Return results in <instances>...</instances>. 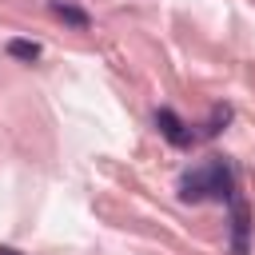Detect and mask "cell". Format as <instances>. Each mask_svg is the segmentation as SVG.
<instances>
[{"label":"cell","instance_id":"6da1fadb","mask_svg":"<svg viewBox=\"0 0 255 255\" xmlns=\"http://www.w3.org/2000/svg\"><path fill=\"white\" fill-rule=\"evenodd\" d=\"M183 199H203V195H223L231 199V175L223 163H207V167H195L183 175Z\"/></svg>","mask_w":255,"mask_h":255},{"label":"cell","instance_id":"7a4b0ae2","mask_svg":"<svg viewBox=\"0 0 255 255\" xmlns=\"http://www.w3.org/2000/svg\"><path fill=\"white\" fill-rule=\"evenodd\" d=\"M247 231H251L247 203L231 195V251H235V255H247Z\"/></svg>","mask_w":255,"mask_h":255},{"label":"cell","instance_id":"3957f363","mask_svg":"<svg viewBox=\"0 0 255 255\" xmlns=\"http://www.w3.org/2000/svg\"><path fill=\"white\" fill-rule=\"evenodd\" d=\"M155 124H159V131H163L171 143H179V147H183V143H191V131H183V124H179V116H175V112H167V108H163V112L155 116Z\"/></svg>","mask_w":255,"mask_h":255},{"label":"cell","instance_id":"277c9868","mask_svg":"<svg viewBox=\"0 0 255 255\" xmlns=\"http://www.w3.org/2000/svg\"><path fill=\"white\" fill-rule=\"evenodd\" d=\"M52 16H60V20L72 24V28H88V12H80V8L68 4V0H52Z\"/></svg>","mask_w":255,"mask_h":255},{"label":"cell","instance_id":"5b68a950","mask_svg":"<svg viewBox=\"0 0 255 255\" xmlns=\"http://www.w3.org/2000/svg\"><path fill=\"white\" fill-rule=\"evenodd\" d=\"M8 56H16V60H40V44L36 40H8Z\"/></svg>","mask_w":255,"mask_h":255},{"label":"cell","instance_id":"8992f818","mask_svg":"<svg viewBox=\"0 0 255 255\" xmlns=\"http://www.w3.org/2000/svg\"><path fill=\"white\" fill-rule=\"evenodd\" d=\"M0 255H20V251H12V247H0Z\"/></svg>","mask_w":255,"mask_h":255}]
</instances>
